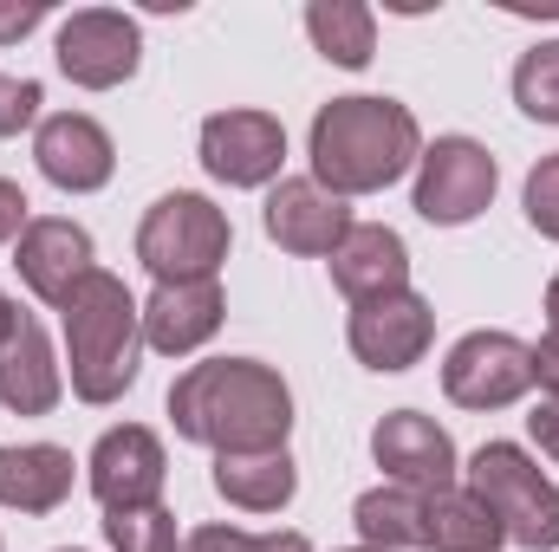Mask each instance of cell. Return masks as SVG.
<instances>
[{
    "label": "cell",
    "mask_w": 559,
    "mask_h": 552,
    "mask_svg": "<svg viewBox=\"0 0 559 552\" xmlns=\"http://www.w3.org/2000/svg\"><path fill=\"white\" fill-rule=\"evenodd\" d=\"M169 416H176V435L215 455H254V448H286L293 391L261 358H209L176 377Z\"/></svg>",
    "instance_id": "6da1fadb"
},
{
    "label": "cell",
    "mask_w": 559,
    "mask_h": 552,
    "mask_svg": "<svg viewBox=\"0 0 559 552\" xmlns=\"http://www.w3.org/2000/svg\"><path fill=\"white\" fill-rule=\"evenodd\" d=\"M423 156V131L397 98H332L312 118V182L332 195L391 189Z\"/></svg>",
    "instance_id": "7a4b0ae2"
},
{
    "label": "cell",
    "mask_w": 559,
    "mask_h": 552,
    "mask_svg": "<svg viewBox=\"0 0 559 552\" xmlns=\"http://www.w3.org/2000/svg\"><path fill=\"white\" fill-rule=\"evenodd\" d=\"M66 319V364H72V397L79 404H118L138 384L143 364V305L118 274H85L72 299L59 305Z\"/></svg>",
    "instance_id": "3957f363"
},
{
    "label": "cell",
    "mask_w": 559,
    "mask_h": 552,
    "mask_svg": "<svg viewBox=\"0 0 559 552\" xmlns=\"http://www.w3.org/2000/svg\"><path fill=\"white\" fill-rule=\"evenodd\" d=\"M228 215L209 202V195H163L150 202L138 228V261L156 274V286H182V279H215L222 261H228Z\"/></svg>",
    "instance_id": "277c9868"
},
{
    "label": "cell",
    "mask_w": 559,
    "mask_h": 552,
    "mask_svg": "<svg viewBox=\"0 0 559 552\" xmlns=\"http://www.w3.org/2000/svg\"><path fill=\"white\" fill-rule=\"evenodd\" d=\"M468 494L495 514V527L514 547H559V488L514 448V442H481L468 461Z\"/></svg>",
    "instance_id": "5b68a950"
},
{
    "label": "cell",
    "mask_w": 559,
    "mask_h": 552,
    "mask_svg": "<svg viewBox=\"0 0 559 552\" xmlns=\"http://www.w3.org/2000/svg\"><path fill=\"white\" fill-rule=\"evenodd\" d=\"M495 156L475 137H436L417 156V215L436 228H462L495 202Z\"/></svg>",
    "instance_id": "8992f818"
},
{
    "label": "cell",
    "mask_w": 559,
    "mask_h": 552,
    "mask_svg": "<svg viewBox=\"0 0 559 552\" xmlns=\"http://www.w3.org/2000/svg\"><path fill=\"white\" fill-rule=\"evenodd\" d=\"M442 391L462 410H508L534 391V351L508 332H468L442 358Z\"/></svg>",
    "instance_id": "52a82bcc"
},
{
    "label": "cell",
    "mask_w": 559,
    "mask_h": 552,
    "mask_svg": "<svg viewBox=\"0 0 559 552\" xmlns=\"http://www.w3.org/2000/svg\"><path fill=\"white\" fill-rule=\"evenodd\" d=\"M143 59V33L131 13L118 7H85L59 26V72L85 92H111L138 72Z\"/></svg>",
    "instance_id": "ba28073f"
},
{
    "label": "cell",
    "mask_w": 559,
    "mask_h": 552,
    "mask_svg": "<svg viewBox=\"0 0 559 552\" xmlns=\"http://www.w3.org/2000/svg\"><path fill=\"white\" fill-rule=\"evenodd\" d=\"M163 475H169L163 442H156V429H143V422L105 429L98 448H92V461H85V481H92V494L105 501V514L150 507V501L163 494Z\"/></svg>",
    "instance_id": "9c48e42d"
},
{
    "label": "cell",
    "mask_w": 559,
    "mask_h": 552,
    "mask_svg": "<svg viewBox=\"0 0 559 552\" xmlns=\"http://www.w3.org/2000/svg\"><path fill=\"white\" fill-rule=\"evenodd\" d=\"M280 156H286V131H280V118H267V111H215L202 124V163L228 189L274 182Z\"/></svg>",
    "instance_id": "30bf717a"
},
{
    "label": "cell",
    "mask_w": 559,
    "mask_h": 552,
    "mask_svg": "<svg viewBox=\"0 0 559 552\" xmlns=\"http://www.w3.org/2000/svg\"><path fill=\"white\" fill-rule=\"evenodd\" d=\"M371 455L378 468L397 481V488H417V494H442L455 488V442L449 429H436L423 410H391L371 429Z\"/></svg>",
    "instance_id": "8fae6325"
},
{
    "label": "cell",
    "mask_w": 559,
    "mask_h": 552,
    "mask_svg": "<svg viewBox=\"0 0 559 552\" xmlns=\"http://www.w3.org/2000/svg\"><path fill=\"white\" fill-rule=\"evenodd\" d=\"M352 208L345 195L319 189L312 176H280L267 189V235L286 254H338V241L352 235Z\"/></svg>",
    "instance_id": "7c38bea8"
},
{
    "label": "cell",
    "mask_w": 559,
    "mask_h": 552,
    "mask_svg": "<svg viewBox=\"0 0 559 552\" xmlns=\"http://www.w3.org/2000/svg\"><path fill=\"white\" fill-rule=\"evenodd\" d=\"M33 156H39V176L52 189H66V195H92L118 169V149L105 137V124L85 118V111H52L39 124V137H33Z\"/></svg>",
    "instance_id": "4fadbf2b"
},
{
    "label": "cell",
    "mask_w": 559,
    "mask_h": 552,
    "mask_svg": "<svg viewBox=\"0 0 559 552\" xmlns=\"http://www.w3.org/2000/svg\"><path fill=\"white\" fill-rule=\"evenodd\" d=\"M345 338H352L358 364H371V371H411L429 351V338H436V312L417 292H391V299L358 305Z\"/></svg>",
    "instance_id": "5bb4252c"
},
{
    "label": "cell",
    "mask_w": 559,
    "mask_h": 552,
    "mask_svg": "<svg viewBox=\"0 0 559 552\" xmlns=\"http://www.w3.org/2000/svg\"><path fill=\"white\" fill-rule=\"evenodd\" d=\"M13 267H20V279H26L46 305H66L79 279L98 274V267H92V235H85L79 221H59V215L26 221V235H20V248H13Z\"/></svg>",
    "instance_id": "9a60e30c"
},
{
    "label": "cell",
    "mask_w": 559,
    "mask_h": 552,
    "mask_svg": "<svg viewBox=\"0 0 559 552\" xmlns=\"http://www.w3.org/2000/svg\"><path fill=\"white\" fill-rule=\"evenodd\" d=\"M222 279H182V286H156L143 305V345L163 358H189L195 345H209L222 332Z\"/></svg>",
    "instance_id": "2e32d148"
},
{
    "label": "cell",
    "mask_w": 559,
    "mask_h": 552,
    "mask_svg": "<svg viewBox=\"0 0 559 552\" xmlns=\"http://www.w3.org/2000/svg\"><path fill=\"white\" fill-rule=\"evenodd\" d=\"M332 286L352 299V305H371V299H391V292H411V248L397 228H352L332 254Z\"/></svg>",
    "instance_id": "e0dca14e"
},
{
    "label": "cell",
    "mask_w": 559,
    "mask_h": 552,
    "mask_svg": "<svg viewBox=\"0 0 559 552\" xmlns=\"http://www.w3.org/2000/svg\"><path fill=\"white\" fill-rule=\"evenodd\" d=\"M59 391H66V377H59V364H52V345H46L39 319L20 312L13 338L0 345V404L13 416H46L59 404Z\"/></svg>",
    "instance_id": "ac0fdd59"
},
{
    "label": "cell",
    "mask_w": 559,
    "mask_h": 552,
    "mask_svg": "<svg viewBox=\"0 0 559 552\" xmlns=\"http://www.w3.org/2000/svg\"><path fill=\"white\" fill-rule=\"evenodd\" d=\"M66 494H72V455H66V448H52V442L0 448V507L52 514Z\"/></svg>",
    "instance_id": "d6986e66"
},
{
    "label": "cell",
    "mask_w": 559,
    "mask_h": 552,
    "mask_svg": "<svg viewBox=\"0 0 559 552\" xmlns=\"http://www.w3.org/2000/svg\"><path fill=\"white\" fill-rule=\"evenodd\" d=\"M215 488L228 507L248 514H280L299 494V468L286 448H254V455H215Z\"/></svg>",
    "instance_id": "ffe728a7"
},
{
    "label": "cell",
    "mask_w": 559,
    "mask_h": 552,
    "mask_svg": "<svg viewBox=\"0 0 559 552\" xmlns=\"http://www.w3.org/2000/svg\"><path fill=\"white\" fill-rule=\"evenodd\" d=\"M352 520H358L365 547H378V552L429 547V494H417V488H397V481L371 488V494H358Z\"/></svg>",
    "instance_id": "44dd1931"
},
{
    "label": "cell",
    "mask_w": 559,
    "mask_h": 552,
    "mask_svg": "<svg viewBox=\"0 0 559 552\" xmlns=\"http://www.w3.org/2000/svg\"><path fill=\"white\" fill-rule=\"evenodd\" d=\"M306 33H312V46H319L332 65H345V72L371 65V52H378V20H371V7H358V0H312V7H306Z\"/></svg>",
    "instance_id": "7402d4cb"
},
{
    "label": "cell",
    "mask_w": 559,
    "mask_h": 552,
    "mask_svg": "<svg viewBox=\"0 0 559 552\" xmlns=\"http://www.w3.org/2000/svg\"><path fill=\"white\" fill-rule=\"evenodd\" d=\"M501 540L508 533L495 527V514L475 494H455V488L429 494V547L436 552H495Z\"/></svg>",
    "instance_id": "603a6c76"
},
{
    "label": "cell",
    "mask_w": 559,
    "mask_h": 552,
    "mask_svg": "<svg viewBox=\"0 0 559 552\" xmlns=\"http://www.w3.org/2000/svg\"><path fill=\"white\" fill-rule=\"evenodd\" d=\"M514 105H521L534 124H559V39L534 46V52L514 65Z\"/></svg>",
    "instance_id": "cb8c5ba5"
},
{
    "label": "cell",
    "mask_w": 559,
    "mask_h": 552,
    "mask_svg": "<svg viewBox=\"0 0 559 552\" xmlns=\"http://www.w3.org/2000/svg\"><path fill=\"white\" fill-rule=\"evenodd\" d=\"M105 540H111V552H182L176 547V514L163 501L105 514Z\"/></svg>",
    "instance_id": "d4e9b609"
},
{
    "label": "cell",
    "mask_w": 559,
    "mask_h": 552,
    "mask_svg": "<svg viewBox=\"0 0 559 552\" xmlns=\"http://www.w3.org/2000/svg\"><path fill=\"white\" fill-rule=\"evenodd\" d=\"M527 221L547 241H559V156H540L534 176H527Z\"/></svg>",
    "instance_id": "484cf974"
},
{
    "label": "cell",
    "mask_w": 559,
    "mask_h": 552,
    "mask_svg": "<svg viewBox=\"0 0 559 552\" xmlns=\"http://www.w3.org/2000/svg\"><path fill=\"white\" fill-rule=\"evenodd\" d=\"M39 105H46V92H39L33 79H7V72H0V137H20V131L39 118Z\"/></svg>",
    "instance_id": "4316f807"
},
{
    "label": "cell",
    "mask_w": 559,
    "mask_h": 552,
    "mask_svg": "<svg viewBox=\"0 0 559 552\" xmlns=\"http://www.w3.org/2000/svg\"><path fill=\"white\" fill-rule=\"evenodd\" d=\"M26 221H33V202L20 195V182H7V176H0V248H7V241H20V235H26Z\"/></svg>",
    "instance_id": "83f0119b"
},
{
    "label": "cell",
    "mask_w": 559,
    "mask_h": 552,
    "mask_svg": "<svg viewBox=\"0 0 559 552\" xmlns=\"http://www.w3.org/2000/svg\"><path fill=\"white\" fill-rule=\"evenodd\" d=\"M182 552H254V533H241V527H195Z\"/></svg>",
    "instance_id": "f1b7e54d"
},
{
    "label": "cell",
    "mask_w": 559,
    "mask_h": 552,
    "mask_svg": "<svg viewBox=\"0 0 559 552\" xmlns=\"http://www.w3.org/2000/svg\"><path fill=\"white\" fill-rule=\"evenodd\" d=\"M527 351H534V384L559 404V332H547V338H540V345H527Z\"/></svg>",
    "instance_id": "f546056e"
},
{
    "label": "cell",
    "mask_w": 559,
    "mask_h": 552,
    "mask_svg": "<svg viewBox=\"0 0 559 552\" xmlns=\"http://www.w3.org/2000/svg\"><path fill=\"white\" fill-rule=\"evenodd\" d=\"M39 20H46V7H39V0H26V7H20V0H13V7H0V46L26 39V33H33Z\"/></svg>",
    "instance_id": "4dcf8cb0"
},
{
    "label": "cell",
    "mask_w": 559,
    "mask_h": 552,
    "mask_svg": "<svg viewBox=\"0 0 559 552\" xmlns=\"http://www.w3.org/2000/svg\"><path fill=\"white\" fill-rule=\"evenodd\" d=\"M527 429H534V442L559 461V404H540V410L527 416Z\"/></svg>",
    "instance_id": "1f68e13d"
},
{
    "label": "cell",
    "mask_w": 559,
    "mask_h": 552,
    "mask_svg": "<svg viewBox=\"0 0 559 552\" xmlns=\"http://www.w3.org/2000/svg\"><path fill=\"white\" fill-rule=\"evenodd\" d=\"M254 552H312V547H306V533H261Z\"/></svg>",
    "instance_id": "d6a6232c"
},
{
    "label": "cell",
    "mask_w": 559,
    "mask_h": 552,
    "mask_svg": "<svg viewBox=\"0 0 559 552\" xmlns=\"http://www.w3.org/2000/svg\"><path fill=\"white\" fill-rule=\"evenodd\" d=\"M13 325H20V312H13V299H7V292H0V345H7V338H13Z\"/></svg>",
    "instance_id": "836d02e7"
},
{
    "label": "cell",
    "mask_w": 559,
    "mask_h": 552,
    "mask_svg": "<svg viewBox=\"0 0 559 552\" xmlns=\"http://www.w3.org/2000/svg\"><path fill=\"white\" fill-rule=\"evenodd\" d=\"M547 319H554V332H559V279L547 286Z\"/></svg>",
    "instance_id": "e575fe53"
},
{
    "label": "cell",
    "mask_w": 559,
    "mask_h": 552,
    "mask_svg": "<svg viewBox=\"0 0 559 552\" xmlns=\"http://www.w3.org/2000/svg\"><path fill=\"white\" fill-rule=\"evenodd\" d=\"M352 552H378V547H352Z\"/></svg>",
    "instance_id": "d590c367"
}]
</instances>
